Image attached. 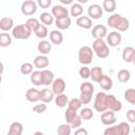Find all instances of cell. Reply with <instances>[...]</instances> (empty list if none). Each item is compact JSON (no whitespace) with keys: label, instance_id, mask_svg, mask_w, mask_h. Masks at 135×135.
<instances>
[{"label":"cell","instance_id":"1","mask_svg":"<svg viewBox=\"0 0 135 135\" xmlns=\"http://www.w3.org/2000/svg\"><path fill=\"white\" fill-rule=\"evenodd\" d=\"M94 109L99 113H103L105 111H112L115 113L122 109V103L114 95L99 92L96 94L94 99Z\"/></svg>","mask_w":135,"mask_h":135},{"label":"cell","instance_id":"2","mask_svg":"<svg viewBox=\"0 0 135 135\" xmlns=\"http://www.w3.org/2000/svg\"><path fill=\"white\" fill-rule=\"evenodd\" d=\"M107 22H108V25H110L113 28H116L118 32H126L129 30V26H130L129 20L119 14H112L108 18Z\"/></svg>","mask_w":135,"mask_h":135},{"label":"cell","instance_id":"3","mask_svg":"<svg viewBox=\"0 0 135 135\" xmlns=\"http://www.w3.org/2000/svg\"><path fill=\"white\" fill-rule=\"evenodd\" d=\"M131 127L127 122H120L113 127H108L103 131V135H129Z\"/></svg>","mask_w":135,"mask_h":135},{"label":"cell","instance_id":"4","mask_svg":"<svg viewBox=\"0 0 135 135\" xmlns=\"http://www.w3.org/2000/svg\"><path fill=\"white\" fill-rule=\"evenodd\" d=\"M92 50L96 54V56L101 59H104L110 55V49L103 39H95V41L93 42Z\"/></svg>","mask_w":135,"mask_h":135},{"label":"cell","instance_id":"5","mask_svg":"<svg viewBox=\"0 0 135 135\" xmlns=\"http://www.w3.org/2000/svg\"><path fill=\"white\" fill-rule=\"evenodd\" d=\"M32 35V32L31 30L26 26L25 23H22V24H19V25H16L13 27L12 30V36L16 39H19V40H25V39H28Z\"/></svg>","mask_w":135,"mask_h":135},{"label":"cell","instance_id":"6","mask_svg":"<svg viewBox=\"0 0 135 135\" xmlns=\"http://www.w3.org/2000/svg\"><path fill=\"white\" fill-rule=\"evenodd\" d=\"M64 118H65V121L66 123L71 127V128H74V129H78L80 126H81V118L79 117V115L77 114L76 111L74 110H71L68 108V110H65L64 112Z\"/></svg>","mask_w":135,"mask_h":135},{"label":"cell","instance_id":"7","mask_svg":"<svg viewBox=\"0 0 135 135\" xmlns=\"http://www.w3.org/2000/svg\"><path fill=\"white\" fill-rule=\"evenodd\" d=\"M78 59H79V62L82 65L90 64L93 60V50H92V47H90L88 45L81 46L78 51Z\"/></svg>","mask_w":135,"mask_h":135},{"label":"cell","instance_id":"8","mask_svg":"<svg viewBox=\"0 0 135 135\" xmlns=\"http://www.w3.org/2000/svg\"><path fill=\"white\" fill-rule=\"evenodd\" d=\"M37 2L34 0H25L21 4V13L24 16H32L37 12Z\"/></svg>","mask_w":135,"mask_h":135},{"label":"cell","instance_id":"9","mask_svg":"<svg viewBox=\"0 0 135 135\" xmlns=\"http://www.w3.org/2000/svg\"><path fill=\"white\" fill-rule=\"evenodd\" d=\"M107 44H108V46L110 45V46H113V47H115V46H117V45H119L120 43H121V39H122V37H121V35L118 33V32H110L109 34H107Z\"/></svg>","mask_w":135,"mask_h":135},{"label":"cell","instance_id":"10","mask_svg":"<svg viewBox=\"0 0 135 135\" xmlns=\"http://www.w3.org/2000/svg\"><path fill=\"white\" fill-rule=\"evenodd\" d=\"M103 14V9L99 4H91L88 7V17L92 20V19H99Z\"/></svg>","mask_w":135,"mask_h":135},{"label":"cell","instance_id":"11","mask_svg":"<svg viewBox=\"0 0 135 135\" xmlns=\"http://www.w3.org/2000/svg\"><path fill=\"white\" fill-rule=\"evenodd\" d=\"M65 88H66V84H65L64 79H62V78H56V79H54V81L52 83V91H53L54 95L63 94Z\"/></svg>","mask_w":135,"mask_h":135},{"label":"cell","instance_id":"12","mask_svg":"<svg viewBox=\"0 0 135 135\" xmlns=\"http://www.w3.org/2000/svg\"><path fill=\"white\" fill-rule=\"evenodd\" d=\"M108 34V30L102 24H96L91 32V35L95 39H103Z\"/></svg>","mask_w":135,"mask_h":135},{"label":"cell","instance_id":"13","mask_svg":"<svg viewBox=\"0 0 135 135\" xmlns=\"http://www.w3.org/2000/svg\"><path fill=\"white\" fill-rule=\"evenodd\" d=\"M52 16L55 17L56 19L69 17V11L65 6L57 4V5H54L53 8H52Z\"/></svg>","mask_w":135,"mask_h":135},{"label":"cell","instance_id":"14","mask_svg":"<svg viewBox=\"0 0 135 135\" xmlns=\"http://www.w3.org/2000/svg\"><path fill=\"white\" fill-rule=\"evenodd\" d=\"M100 120H101V122L104 126H112V124H114L116 122L117 118H116L114 112H112V111H105V112H103L101 114Z\"/></svg>","mask_w":135,"mask_h":135},{"label":"cell","instance_id":"15","mask_svg":"<svg viewBox=\"0 0 135 135\" xmlns=\"http://www.w3.org/2000/svg\"><path fill=\"white\" fill-rule=\"evenodd\" d=\"M54 73L50 70H42L41 71V85H50L54 81Z\"/></svg>","mask_w":135,"mask_h":135},{"label":"cell","instance_id":"16","mask_svg":"<svg viewBox=\"0 0 135 135\" xmlns=\"http://www.w3.org/2000/svg\"><path fill=\"white\" fill-rule=\"evenodd\" d=\"M54 93L51 89H42L41 91H39V100H41L43 103H49L54 99Z\"/></svg>","mask_w":135,"mask_h":135},{"label":"cell","instance_id":"17","mask_svg":"<svg viewBox=\"0 0 135 135\" xmlns=\"http://www.w3.org/2000/svg\"><path fill=\"white\" fill-rule=\"evenodd\" d=\"M135 58V49L133 46H127L122 51V59L124 62L131 63Z\"/></svg>","mask_w":135,"mask_h":135},{"label":"cell","instance_id":"18","mask_svg":"<svg viewBox=\"0 0 135 135\" xmlns=\"http://www.w3.org/2000/svg\"><path fill=\"white\" fill-rule=\"evenodd\" d=\"M50 63V60L44 55H38L34 59V65L39 70H44Z\"/></svg>","mask_w":135,"mask_h":135},{"label":"cell","instance_id":"19","mask_svg":"<svg viewBox=\"0 0 135 135\" xmlns=\"http://www.w3.org/2000/svg\"><path fill=\"white\" fill-rule=\"evenodd\" d=\"M14 27V20L9 17H3L0 19V30L2 32L7 33L9 30H13Z\"/></svg>","mask_w":135,"mask_h":135},{"label":"cell","instance_id":"20","mask_svg":"<svg viewBox=\"0 0 135 135\" xmlns=\"http://www.w3.org/2000/svg\"><path fill=\"white\" fill-rule=\"evenodd\" d=\"M98 84H99V86H100L102 90H104V91H110V90L113 88V80H112V78H111L110 76L103 74L102 77H101V79L99 80Z\"/></svg>","mask_w":135,"mask_h":135},{"label":"cell","instance_id":"21","mask_svg":"<svg viewBox=\"0 0 135 135\" xmlns=\"http://www.w3.org/2000/svg\"><path fill=\"white\" fill-rule=\"evenodd\" d=\"M76 23H77V25L79 27L85 28V30H89V28H91L93 26V22H92V20L88 16H80V17H78L77 20H76Z\"/></svg>","mask_w":135,"mask_h":135},{"label":"cell","instance_id":"22","mask_svg":"<svg viewBox=\"0 0 135 135\" xmlns=\"http://www.w3.org/2000/svg\"><path fill=\"white\" fill-rule=\"evenodd\" d=\"M49 37H50L51 42L54 43V44H56V45L61 44L62 41H63V35L61 34L60 31H57V30L51 31V33L49 34Z\"/></svg>","mask_w":135,"mask_h":135},{"label":"cell","instance_id":"23","mask_svg":"<svg viewBox=\"0 0 135 135\" xmlns=\"http://www.w3.org/2000/svg\"><path fill=\"white\" fill-rule=\"evenodd\" d=\"M37 50H38V52L41 54V55H47L50 52H51V50H52V45H51V43L49 42V41H46V40H41L39 43H38V45H37Z\"/></svg>","mask_w":135,"mask_h":135},{"label":"cell","instance_id":"24","mask_svg":"<svg viewBox=\"0 0 135 135\" xmlns=\"http://www.w3.org/2000/svg\"><path fill=\"white\" fill-rule=\"evenodd\" d=\"M25 97L30 102H37L39 101V90L35 88H31L26 91Z\"/></svg>","mask_w":135,"mask_h":135},{"label":"cell","instance_id":"25","mask_svg":"<svg viewBox=\"0 0 135 135\" xmlns=\"http://www.w3.org/2000/svg\"><path fill=\"white\" fill-rule=\"evenodd\" d=\"M72 20L70 17H64V18H60V19H56L55 20V25L59 28V30H66L71 26Z\"/></svg>","mask_w":135,"mask_h":135},{"label":"cell","instance_id":"26","mask_svg":"<svg viewBox=\"0 0 135 135\" xmlns=\"http://www.w3.org/2000/svg\"><path fill=\"white\" fill-rule=\"evenodd\" d=\"M102 75H103V73H102V69L100 66H94L90 71V77L95 82H99V80L101 79Z\"/></svg>","mask_w":135,"mask_h":135},{"label":"cell","instance_id":"27","mask_svg":"<svg viewBox=\"0 0 135 135\" xmlns=\"http://www.w3.org/2000/svg\"><path fill=\"white\" fill-rule=\"evenodd\" d=\"M42 24H44L45 26L46 25H51L53 22H54V17L52 16L51 13H47V12H43L40 14L39 16V19H38Z\"/></svg>","mask_w":135,"mask_h":135},{"label":"cell","instance_id":"28","mask_svg":"<svg viewBox=\"0 0 135 135\" xmlns=\"http://www.w3.org/2000/svg\"><path fill=\"white\" fill-rule=\"evenodd\" d=\"M69 103V98L65 94H59L55 97V104L58 108H64Z\"/></svg>","mask_w":135,"mask_h":135},{"label":"cell","instance_id":"29","mask_svg":"<svg viewBox=\"0 0 135 135\" xmlns=\"http://www.w3.org/2000/svg\"><path fill=\"white\" fill-rule=\"evenodd\" d=\"M70 13H71V15L73 16V17H80V16H82V13H83V7H82V5L81 4H79V3H73L72 4V6H71V9H70Z\"/></svg>","mask_w":135,"mask_h":135},{"label":"cell","instance_id":"30","mask_svg":"<svg viewBox=\"0 0 135 135\" xmlns=\"http://www.w3.org/2000/svg\"><path fill=\"white\" fill-rule=\"evenodd\" d=\"M11 44H12V36L5 32L0 33V46L6 47Z\"/></svg>","mask_w":135,"mask_h":135},{"label":"cell","instance_id":"31","mask_svg":"<svg viewBox=\"0 0 135 135\" xmlns=\"http://www.w3.org/2000/svg\"><path fill=\"white\" fill-rule=\"evenodd\" d=\"M102 9H104L107 13H113L116 9V1L115 0H103Z\"/></svg>","mask_w":135,"mask_h":135},{"label":"cell","instance_id":"32","mask_svg":"<svg viewBox=\"0 0 135 135\" xmlns=\"http://www.w3.org/2000/svg\"><path fill=\"white\" fill-rule=\"evenodd\" d=\"M25 24H26V26L31 30V32L33 33H35L37 30H38V27L40 26V21L38 20V19H36V18H28L27 20H26V22H25Z\"/></svg>","mask_w":135,"mask_h":135},{"label":"cell","instance_id":"33","mask_svg":"<svg viewBox=\"0 0 135 135\" xmlns=\"http://www.w3.org/2000/svg\"><path fill=\"white\" fill-rule=\"evenodd\" d=\"M130 78H131V73H130L129 70L122 69V70H120V71L118 72V74H117V79H118L120 82H122V83L128 82V81L130 80Z\"/></svg>","mask_w":135,"mask_h":135},{"label":"cell","instance_id":"34","mask_svg":"<svg viewBox=\"0 0 135 135\" xmlns=\"http://www.w3.org/2000/svg\"><path fill=\"white\" fill-rule=\"evenodd\" d=\"M31 82L36 86L41 85V71H33L31 74Z\"/></svg>","mask_w":135,"mask_h":135},{"label":"cell","instance_id":"35","mask_svg":"<svg viewBox=\"0 0 135 135\" xmlns=\"http://www.w3.org/2000/svg\"><path fill=\"white\" fill-rule=\"evenodd\" d=\"M8 132L21 135V134H22V132H23V126H22L20 122H18V121H14V122H12V123H11Z\"/></svg>","mask_w":135,"mask_h":135},{"label":"cell","instance_id":"36","mask_svg":"<svg viewBox=\"0 0 135 135\" xmlns=\"http://www.w3.org/2000/svg\"><path fill=\"white\" fill-rule=\"evenodd\" d=\"M93 111L90 109V108H84V109H81L80 110V113H79V117L81 118V120H90L93 118Z\"/></svg>","mask_w":135,"mask_h":135},{"label":"cell","instance_id":"37","mask_svg":"<svg viewBox=\"0 0 135 135\" xmlns=\"http://www.w3.org/2000/svg\"><path fill=\"white\" fill-rule=\"evenodd\" d=\"M34 71V66L30 62H24L20 66V72L22 75H31Z\"/></svg>","mask_w":135,"mask_h":135},{"label":"cell","instance_id":"38","mask_svg":"<svg viewBox=\"0 0 135 135\" xmlns=\"http://www.w3.org/2000/svg\"><path fill=\"white\" fill-rule=\"evenodd\" d=\"M124 99L131 103L135 104V90L134 89H128L124 91Z\"/></svg>","mask_w":135,"mask_h":135},{"label":"cell","instance_id":"39","mask_svg":"<svg viewBox=\"0 0 135 135\" xmlns=\"http://www.w3.org/2000/svg\"><path fill=\"white\" fill-rule=\"evenodd\" d=\"M72 128L68 123H62L58 127L57 129V134L58 135H71Z\"/></svg>","mask_w":135,"mask_h":135},{"label":"cell","instance_id":"40","mask_svg":"<svg viewBox=\"0 0 135 135\" xmlns=\"http://www.w3.org/2000/svg\"><path fill=\"white\" fill-rule=\"evenodd\" d=\"M69 109H71V110H74V111H76L77 112V110H79L80 108H81V105H82V103H81V101H80V99L79 98H72L71 100H69Z\"/></svg>","mask_w":135,"mask_h":135},{"label":"cell","instance_id":"41","mask_svg":"<svg viewBox=\"0 0 135 135\" xmlns=\"http://www.w3.org/2000/svg\"><path fill=\"white\" fill-rule=\"evenodd\" d=\"M35 35H36V37H38V38H40V39L45 38V37L49 35V30H47V27H46L45 25L40 24V26L38 27V30L35 32Z\"/></svg>","mask_w":135,"mask_h":135},{"label":"cell","instance_id":"42","mask_svg":"<svg viewBox=\"0 0 135 135\" xmlns=\"http://www.w3.org/2000/svg\"><path fill=\"white\" fill-rule=\"evenodd\" d=\"M33 112L34 113H37V114H41V113H44L46 111V104L45 103H38L36 104L35 107H33Z\"/></svg>","mask_w":135,"mask_h":135},{"label":"cell","instance_id":"43","mask_svg":"<svg viewBox=\"0 0 135 135\" xmlns=\"http://www.w3.org/2000/svg\"><path fill=\"white\" fill-rule=\"evenodd\" d=\"M90 69L86 66V65H83L82 68H80V70H79V75H80V77L81 78H83V79H88L89 77H90Z\"/></svg>","mask_w":135,"mask_h":135},{"label":"cell","instance_id":"44","mask_svg":"<svg viewBox=\"0 0 135 135\" xmlns=\"http://www.w3.org/2000/svg\"><path fill=\"white\" fill-rule=\"evenodd\" d=\"M52 4V0H38L37 5H39L41 8H47L49 6H51Z\"/></svg>","mask_w":135,"mask_h":135},{"label":"cell","instance_id":"45","mask_svg":"<svg viewBox=\"0 0 135 135\" xmlns=\"http://www.w3.org/2000/svg\"><path fill=\"white\" fill-rule=\"evenodd\" d=\"M127 118L131 123L135 122V110H129L127 112Z\"/></svg>","mask_w":135,"mask_h":135},{"label":"cell","instance_id":"46","mask_svg":"<svg viewBox=\"0 0 135 135\" xmlns=\"http://www.w3.org/2000/svg\"><path fill=\"white\" fill-rule=\"evenodd\" d=\"M74 135H88V130L85 128H78L75 131Z\"/></svg>","mask_w":135,"mask_h":135},{"label":"cell","instance_id":"47","mask_svg":"<svg viewBox=\"0 0 135 135\" xmlns=\"http://www.w3.org/2000/svg\"><path fill=\"white\" fill-rule=\"evenodd\" d=\"M60 2L63 4H71L73 3V0H60Z\"/></svg>","mask_w":135,"mask_h":135},{"label":"cell","instance_id":"48","mask_svg":"<svg viewBox=\"0 0 135 135\" xmlns=\"http://www.w3.org/2000/svg\"><path fill=\"white\" fill-rule=\"evenodd\" d=\"M3 71H4V65H3V63L0 61V74H2Z\"/></svg>","mask_w":135,"mask_h":135},{"label":"cell","instance_id":"49","mask_svg":"<svg viewBox=\"0 0 135 135\" xmlns=\"http://www.w3.org/2000/svg\"><path fill=\"white\" fill-rule=\"evenodd\" d=\"M33 135H44L42 132H40V131H37V132H35Z\"/></svg>","mask_w":135,"mask_h":135},{"label":"cell","instance_id":"50","mask_svg":"<svg viewBox=\"0 0 135 135\" xmlns=\"http://www.w3.org/2000/svg\"><path fill=\"white\" fill-rule=\"evenodd\" d=\"M86 2H88V0H78V2H77V3L81 4V3H86Z\"/></svg>","mask_w":135,"mask_h":135},{"label":"cell","instance_id":"51","mask_svg":"<svg viewBox=\"0 0 135 135\" xmlns=\"http://www.w3.org/2000/svg\"><path fill=\"white\" fill-rule=\"evenodd\" d=\"M7 135H19V134H15V133H11V132H7Z\"/></svg>","mask_w":135,"mask_h":135},{"label":"cell","instance_id":"52","mask_svg":"<svg viewBox=\"0 0 135 135\" xmlns=\"http://www.w3.org/2000/svg\"><path fill=\"white\" fill-rule=\"evenodd\" d=\"M1 82H2V76H1V74H0V84H1Z\"/></svg>","mask_w":135,"mask_h":135},{"label":"cell","instance_id":"53","mask_svg":"<svg viewBox=\"0 0 135 135\" xmlns=\"http://www.w3.org/2000/svg\"><path fill=\"white\" fill-rule=\"evenodd\" d=\"M0 98H1V95H0Z\"/></svg>","mask_w":135,"mask_h":135}]
</instances>
